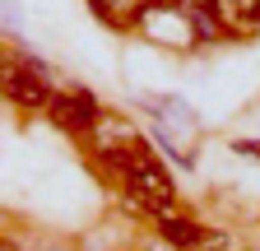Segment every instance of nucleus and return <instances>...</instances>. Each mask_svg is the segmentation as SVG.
Masks as SVG:
<instances>
[{
	"mask_svg": "<svg viewBox=\"0 0 260 251\" xmlns=\"http://www.w3.org/2000/svg\"><path fill=\"white\" fill-rule=\"evenodd\" d=\"M162 237H168L172 246H181V251H200L205 242H214L205 224H195V218H177V214L162 218Z\"/></svg>",
	"mask_w": 260,
	"mask_h": 251,
	"instance_id": "obj_7",
	"label": "nucleus"
},
{
	"mask_svg": "<svg viewBox=\"0 0 260 251\" xmlns=\"http://www.w3.org/2000/svg\"><path fill=\"white\" fill-rule=\"evenodd\" d=\"M88 135H93V149L103 153V159H116V163L144 144L135 131H130V121H121V116H112V112H103V121H98Z\"/></svg>",
	"mask_w": 260,
	"mask_h": 251,
	"instance_id": "obj_4",
	"label": "nucleus"
},
{
	"mask_svg": "<svg viewBox=\"0 0 260 251\" xmlns=\"http://www.w3.org/2000/svg\"><path fill=\"white\" fill-rule=\"evenodd\" d=\"M209 10L228 33H255L260 28V0H209Z\"/></svg>",
	"mask_w": 260,
	"mask_h": 251,
	"instance_id": "obj_5",
	"label": "nucleus"
},
{
	"mask_svg": "<svg viewBox=\"0 0 260 251\" xmlns=\"http://www.w3.org/2000/svg\"><path fill=\"white\" fill-rule=\"evenodd\" d=\"M47 116H51L56 125H65V131H93V125L103 121V107H98L93 93L70 88V93H56V98H51Z\"/></svg>",
	"mask_w": 260,
	"mask_h": 251,
	"instance_id": "obj_3",
	"label": "nucleus"
},
{
	"mask_svg": "<svg viewBox=\"0 0 260 251\" xmlns=\"http://www.w3.org/2000/svg\"><path fill=\"white\" fill-rule=\"evenodd\" d=\"M116 172H121V181H125V191L135 196L149 214H158V218H168V214H172V200H177L172 177L162 172L158 153H149V144H140L135 153H125V159L116 163Z\"/></svg>",
	"mask_w": 260,
	"mask_h": 251,
	"instance_id": "obj_1",
	"label": "nucleus"
},
{
	"mask_svg": "<svg viewBox=\"0 0 260 251\" xmlns=\"http://www.w3.org/2000/svg\"><path fill=\"white\" fill-rule=\"evenodd\" d=\"M5 98L14 107H28V112H38V107H51V75L47 66H38V60H19V66H5Z\"/></svg>",
	"mask_w": 260,
	"mask_h": 251,
	"instance_id": "obj_2",
	"label": "nucleus"
},
{
	"mask_svg": "<svg viewBox=\"0 0 260 251\" xmlns=\"http://www.w3.org/2000/svg\"><path fill=\"white\" fill-rule=\"evenodd\" d=\"M5 251H14V246H10V242H5Z\"/></svg>",
	"mask_w": 260,
	"mask_h": 251,
	"instance_id": "obj_9",
	"label": "nucleus"
},
{
	"mask_svg": "<svg viewBox=\"0 0 260 251\" xmlns=\"http://www.w3.org/2000/svg\"><path fill=\"white\" fill-rule=\"evenodd\" d=\"M237 153H246V159H260V140H242Z\"/></svg>",
	"mask_w": 260,
	"mask_h": 251,
	"instance_id": "obj_8",
	"label": "nucleus"
},
{
	"mask_svg": "<svg viewBox=\"0 0 260 251\" xmlns=\"http://www.w3.org/2000/svg\"><path fill=\"white\" fill-rule=\"evenodd\" d=\"M88 5H93V14L107 28H135L153 10V0H88Z\"/></svg>",
	"mask_w": 260,
	"mask_h": 251,
	"instance_id": "obj_6",
	"label": "nucleus"
}]
</instances>
